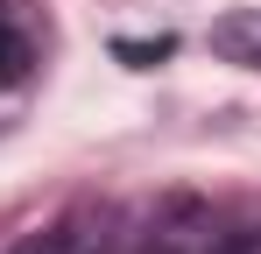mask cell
Returning a JSON list of instances; mask_svg holds the SVG:
<instances>
[{"label":"cell","instance_id":"obj_1","mask_svg":"<svg viewBox=\"0 0 261 254\" xmlns=\"http://www.w3.org/2000/svg\"><path fill=\"white\" fill-rule=\"evenodd\" d=\"M21 78H29V36L0 14V92H7V85H21Z\"/></svg>","mask_w":261,"mask_h":254},{"label":"cell","instance_id":"obj_2","mask_svg":"<svg viewBox=\"0 0 261 254\" xmlns=\"http://www.w3.org/2000/svg\"><path fill=\"white\" fill-rule=\"evenodd\" d=\"M14 254H78V240H71V226H49V233H29Z\"/></svg>","mask_w":261,"mask_h":254},{"label":"cell","instance_id":"obj_3","mask_svg":"<svg viewBox=\"0 0 261 254\" xmlns=\"http://www.w3.org/2000/svg\"><path fill=\"white\" fill-rule=\"evenodd\" d=\"M127 64H155V57H170V42H113Z\"/></svg>","mask_w":261,"mask_h":254},{"label":"cell","instance_id":"obj_4","mask_svg":"<svg viewBox=\"0 0 261 254\" xmlns=\"http://www.w3.org/2000/svg\"><path fill=\"white\" fill-rule=\"evenodd\" d=\"M219 254H261V233H233V240H226Z\"/></svg>","mask_w":261,"mask_h":254}]
</instances>
